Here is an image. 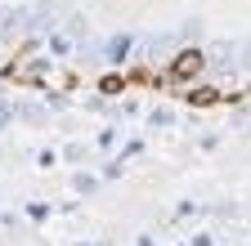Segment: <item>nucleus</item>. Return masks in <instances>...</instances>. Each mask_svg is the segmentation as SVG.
<instances>
[{
	"mask_svg": "<svg viewBox=\"0 0 251 246\" xmlns=\"http://www.w3.org/2000/svg\"><path fill=\"white\" fill-rule=\"evenodd\" d=\"M202 67H206V54L193 45V49H179V54H175L171 76H175V81H193V76H202Z\"/></svg>",
	"mask_w": 251,
	"mask_h": 246,
	"instance_id": "obj_1",
	"label": "nucleus"
},
{
	"mask_svg": "<svg viewBox=\"0 0 251 246\" xmlns=\"http://www.w3.org/2000/svg\"><path fill=\"white\" fill-rule=\"evenodd\" d=\"M14 116L18 121H31V126H45V121H50V112L41 103H14Z\"/></svg>",
	"mask_w": 251,
	"mask_h": 246,
	"instance_id": "obj_2",
	"label": "nucleus"
},
{
	"mask_svg": "<svg viewBox=\"0 0 251 246\" xmlns=\"http://www.w3.org/2000/svg\"><path fill=\"white\" fill-rule=\"evenodd\" d=\"M126 54H130V36H112L103 45V58H108V63H126Z\"/></svg>",
	"mask_w": 251,
	"mask_h": 246,
	"instance_id": "obj_3",
	"label": "nucleus"
},
{
	"mask_svg": "<svg viewBox=\"0 0 251 246\" xmlns=\"http://www.w3.org/2000/svg\"><path fill=\"white\" fill-rule=\"evenodd\" d=\"M215 99H220V89H215V85H198L193 94H188V103H193V108H211Z\"/></svg>",
	"mask_w": 251,
	"mask_h": 246,
	"instance_id": "obj_4",
	"label": "nucleus"
},
{
	"mask_svg": "<svg viewBox=\"0 0 251 246\" xmlns=\"http://www.w3.org/2000/svg\"><path fill=\"white\" fill-rule=\"evenodd\" d=\"M148 126H157V130L175 126V108H152V112H148Z\"/></svg>",
	"mask_w": 251,
	"mask_h": 246,
	"instance_id": "obj_5",
	"label": "nucleus"
},
{
	"mask_svg": "<svg viewBox=\"0 0 251 246\" xmlns=\"http://www.w3.org/2000/svg\"><path fill=\"white\" fill-rule=\"evenodd\" d=\"M72 188L90 197V193H99V179H94V175H72Z\"/></svg>",
	"mask_w": 251,
	"mask_h": 246,
	"instance_id": "obj_6",
	"label": "nucleus"
},
{
	"mask_svg": "<svg viewBox=\"0 0 251 246\" xmlns=\"http://www.w3.org/2000/svg\"><path fill=\"white\" fill-rule=\"evenodd\" d=\"M9 121H14V103L0 99V130H9Z\"/></svg>",
	"mask_w": 251,
	"mask_h": 246,
	"instance_id": "obj_7",
	"label": "nucleus"
},
{
	"mask_svg": "<svg viewBox=\"0 0 251 246\" xmlns=\"http://www.w3.org/2000/svg\"><path fill=\"white\" fill-rule=\"evenodd\" d=\"M121 175H126V166H121V157H117V161H108V166H103V179H121Z\"/></svg>",
	"mask_w": 251,
	"mask_h": 246,
	"instance_id": "obj_8",
	"label": "nucleus"
},
{
	"mask_svg": "<svg viewBox=\"0 0 251 246\" xmlns=\"http://www.w3.org/2000/svg\"><path fill=\"white\" fill-rule=\"evenodd\" d=\"M121 89H126L121 76H108V81H103V94H121Z\"/></svg>",
	"mask_w": 251,
	"mask_h": 246,
	"instance_id": "obj_9",
	"label": "nucleus"
},
{
	"mask_svg": "<svg viewBox=\"0 0 251 246\" xmlns=\"http://www.w3.org/2000/svg\"><path fill=\"white\" fill-rule=\"evenodd\" d=\"M27 215H31V220H50V206H41V201H31V206H27Z\"/></svg>",
	"mask_w": 251,
	"mask_h": 246,
	"instance_id": "obj_10",
	"label": "nucleus"
},
{
	"mask_svg": "<svg viewBox=\"0 0 251 246\" xmlns=\"http://www.w3.org/2000/svg\"><path fill=\"white\" fill-rule=\"evenodd\" d=\"M193 246H215V233H198V237H193Z\"/></svg>",
	"mask_w": 251,
	"mask_h": 246,
	"instance_id": "obj_11",
	"label": "nucleus"
},
{
	"mask_svg": "<svg viewBox=\"0 0 251 246\" xmlns=\"http://www.w3.org/2000/svg\"><path fill=\"white\" fill-rule=\"evenodd\" d=\"M135 246H157V242H152L148 233H139V237H135Z\"/></svg>",
	"mask_w": 251,
	"mask_h": 246,
	"instance_id": "obj_12",
	"label": "nucleus"
}]
</instances>
